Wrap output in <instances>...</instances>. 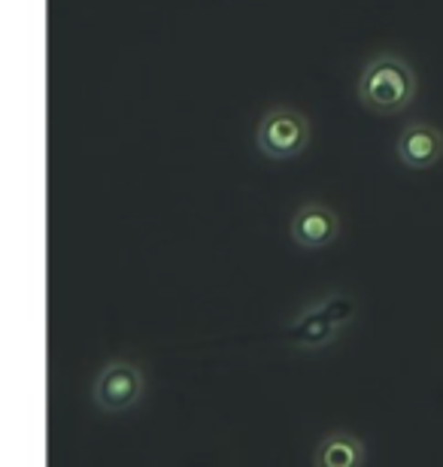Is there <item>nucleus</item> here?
Instances as JSON below:
<instances>
[{"instance_id":"1","label":"nucleus","mask_w":443,"mask_h":467,"mask_svg":"<svg viewBox=\"0 0 443 467\" xmlns=\"http://www.w3.org/2000/svg\"><path fill=\"white\" fill-rule=\"evenodd\" d=\"M417 98V73L401 55H374L358 77V100L376 116H395Z\"/></svg>"},{"instance_id":"2","label":"nucleus","mask_w":443,"mask_h":467,"mask_svg":"<svg viewBox=\"0 0 443 467\" xmlns=\"http://www.w3.org/2000/svg\"><path fill=\"white\" fill-rule=\"evenodd\" d=\"M258 149L273 161L301 155L310 146V121L291 107H273L258 121Z\"/></svg>"},{"instance_id":"3","label":"nucleus","mask_w":443,"mask_h":467,"mask_svg":"<svg viewBox=\"0 0 443 467\" xmlns=\"http://www.w3.org/2000/svg\"><path fill=\"white\" fill-rule=\"evenodd\" d=\"M143 398V377L134 364L128 361H112L100 370L98 382H94V400L107 413H121L131 410L137 400Z\"/></svg>"},{"instance_id":"4","label":"nucleus","mask_w":443,"mask_h":467,"mask_svg":"<svg viewBox=\"0 0 443 467\" xmlns=\"http://www.w3.org/2000/svg\"><path fill=\"white\" fill-rule=\"evenodd\" d=\"M291 240L304 249H322L328 246L337 234H341V219L334 210H328L325 203H304L291 216Z\"/></svg>"},{"instance_id":"5","label":"nucleus","mask_w":443,"mask_h":467,"mask_svg":"<svg viewBox=\"0 0 443 467\" xmlns=\"http://www.w3.org/2000/svg\"><path fill=\"white\" fill-rule=\"evenodd\" d=\"M398 158L410 171H426L443 158V134L428 121H413L398 137Z\"/></svg>"},{"instance_id":"6","label":"nucleus","mask_w":443,"mask_h":467,"mask_svg":"<svg viewBox=\"0 0 443 467\" xmlns=\"http://www.w3.org/2000/svg\"><path fill=\"white\" fill-rule=\"evenodd\" d=\"M364 443L350 431H332L316 446V467H364Z\"/></svg>"}]
</instances>
